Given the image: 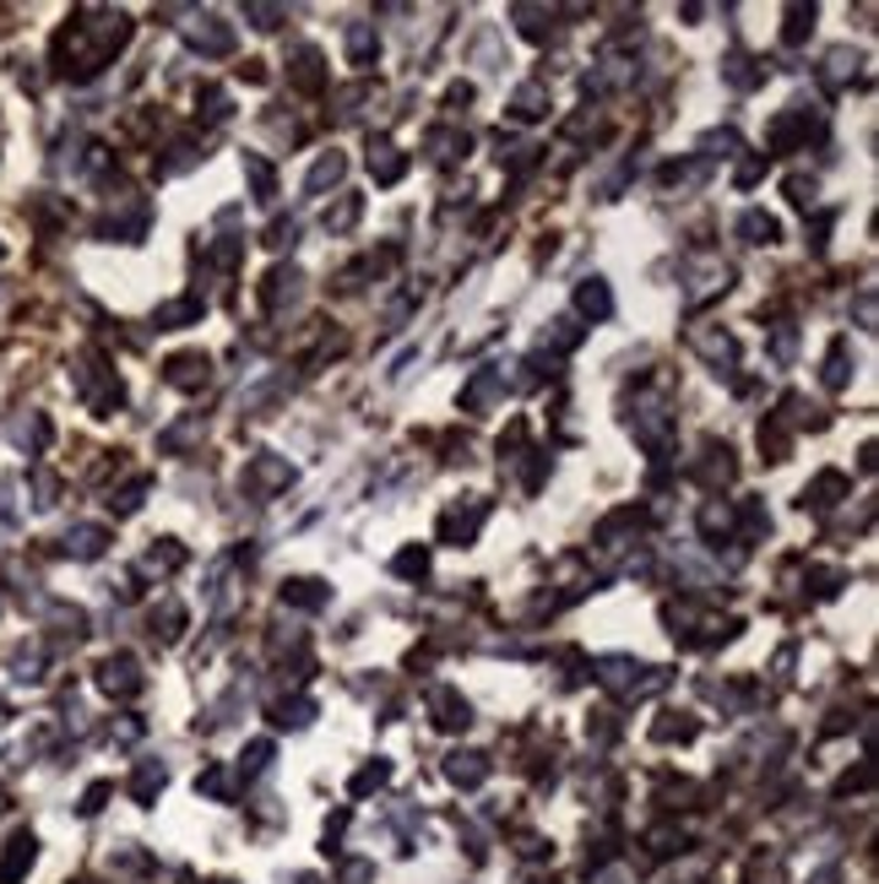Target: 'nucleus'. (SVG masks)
Returning <instances> with one entry per match:
<instances>
[{
	"label": "nucleus",
	"mask_w": 879,
	"mask_h": 884,
	"mask_svg": "<svg viewBox=\"0 0 879 884\" xmlns=\"http://www.w3.org/2000/svg\"><path fill=\"white\" fill-rule=\"evenodd\" d=\"M65 554H76V560L104 554V532H98V526H76V532H65Z\"/></svg>",
	"instance_id": "nucleus-3"
},
{
	"label": "nucleus",
	"mask_w": 879,
	"mask_h": 884,
	"mask_svg": "<svg viewBox=\"0 0 879 884\" xmlns=\"http://www.w3.org/2000/svg\"><path fill=\"white\" fill-rule=\"evenodd\" d=\"M98 684H104L109 695H130V690H136V662H130V657H109Z\"/></svg>",
	"instance_id": "nucleus-2"
},
{
	"label": "nucleus",
	"mask_w": 879,
	"mask_h": 884,
	"mask_svg": "<svg viewBox=\"0 0 879 884\" xmlns=\"http://www.w3.org/2000/svg\"><path fill=\"white\" fill-rule=\"evenodd\" d=\"M28 869H33V835H28V830H17V841H11V846H6V858H0V884H17Z\"/></svg>",
	"instance_id": "nucleus-1"
},
{
	"label": "nucleus",
	"mask_w": 879,
	"mask_h": 884,
	"mask_svg": "<svg viewBox=\"0 0 879 884\" xmlns=\"http://www.w3.org/2000/svg\"><path fill=\"white\" fill-rule=\"evenodd\" d=\"M0 255H6V251H0Z\"/></svg>",
	"instance_id": "nucleus-4"
}]
</instances>
